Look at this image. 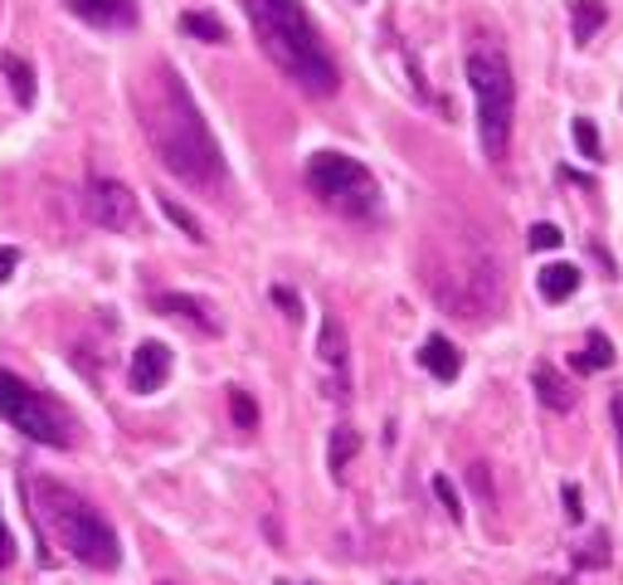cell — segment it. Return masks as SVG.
Instances as JSON below:
<instances>
[{
    "mask_svg": "<svg viewBox=\"0 0 623 585\" xmlns=\"http://www.w3.org/2000/svg\"><path fill=\"white\" fill-rule=\"evenodd\" d=\"M137 113H142V132L167 161L171 176H181L195 191H225V151H219L215 132L200 117L191 88L181 84L175 68H151L147 84L137 88Z\"/></svg>",
    "mask_w": 623,
    "mask_h": 585,
    "instance_id": "obj_1",
    "label": "cell"
},
{
    "mask_svg": "<svg viewBox=\"0 0 623 585\" xmlns=\"http://www.w3.org/2000/svg\"><path fill=\"white\" fill-rule=\"evenodd\" d=\"M244 6H249V20H254L258 40H264L268 59H273L302 93L332 98L341 78H336V64H332V54H326L322 34L312 25V15L302 10V0H244Z\"/></svg>",
    "mask_w": 623,
    "mask_h": 585,
    "instance_id": "obj_2",
    "label": "cell"
},
{
    "mask_svg": "<svg viewBox=\"0 0 623 585\" xmlns=\"http://www.w3.org/2000/svg\"><path fill=\"white\" fill-rule=\"evenodd\" d=\"M30 493H34V512L50 522L54 542L74 561H84V566H93V571H112L117 561H122L117 532L84 493H74V488L58 483V478H34Z\"/></svg>",
    "mask_w": 623,
    "mask_h": 585,
    "instance_id": "obj_3",
    "label": "cell"
},
{
    "mask_svg": "<svg viewBox=\"0 0 623 585\" xmlns=\"http://www.w3.org/2000/svg\"><path fill=\"white\" fill-rule=\"evenodd\" d=\"M429 288L453 318L487 322L502 308V264L477 234H463V244L453 249V259L429 274Z\"/></svg>",
    "mask_w": 623,
    "mask_h": 585,
    "instance_id": "obj_4",
    "label": "cell"
},
{
    "mask_svg": "<svg viewBox=\"0 0 623 585\" xmlns=\"http://www.w3.org/2000/svg\"><path fill=\"white\" fill-rule=\"evenodd\" d=\"M468 88L477 98V137L492 161L507 157L512 142V113H516V78L497 44H473L468 50Z\"/></svg>",
    "mask_w": 623,
    "mask_h": 585,
    "instance_id": "obj_5",
    "label": "cell"
},
{
    "mask_svg": "<svg viewBox=\"0 0 623 585\" xmlns=\"http://www.w3.org/2000/svg\"><path fill=\"white\" fill-rule=\"evenodd\" d=\"M0 419H10V429H20L34 444H50V449L74 444V415L10 371H0Z\"/></svg>",
    "mask_w": 623,
    "mask_h": 585,
    "instance_id": "obj_6",
    "label": "cell"
},
{
    "mask_svg": "<svg viewBox=\"0 0 623 585\" xmlns=\"http://www.w3.org/2000/svg\"><path fill=\"white\" fill-rule=\"evenodd\" d=\"M308 185L322 205H332L336 215H351V220L370 215V210L380 205L375 176L361 167V161L341 157V151H312L308 157Z\"/></svg>",
    "mask_w": 623,
    "mask_h": 585,
    "instance_id": "obj_7",
    "label": "cell"
},
{
    "mask_svg": "<svg viewBox=\"0 0 623 585\" xmlns=\"http://www.w3.org/2000/svg\"><path fill=\"white\" fill-rule=\"evenodd\" d=\"M84 210H88L93 225H103V230H132L137 225V195L127 191L122 181H112V176H88Z\"/></svg>",
    "mask_w": 623,
    "mask_h": 585,
    "instance_id": "obj_8",
    "label": "cell"
},
{
    "mask_svg": "<svg viewBox=\"0 0 623 585\" xmlns=\"http://www.w3.org/2000/svg\"><path fill=\"white\" fill-rule=\"evenodd\" d=\"M316 361L326 366V395L332 401H346L351 395V342H346V327L336 318H322V332H316Z\"/></svg>",
    "mask_w": 623,
    "mask_h": 585,
    "instance_id": "obj_9",
    "label": "cell"
},
{
    "mask_svg": "<svg viewBox=\"0 0 623 585\" xmlns=\"http://www.w3.org/2000/svg\"><path fill=\"white\" fill-rule=\"evenodd\" d=\"M171 376V351L161 342H142L132 351V371H127V381H132L137 395H151L157 385H167Z\"/></svg>",
    "mask_w": 623,
    "mask_h": 585,
    "instance_id": "obj_10",
    "label": "cell"
},
{
    "mask_svg": "<svg viewBox=\"0 0 623 585\" xmlns=\"http://www.w3.org/2000/svg\"><path fill=\"white\" fill-rule=\"evenodd\" d=\"M68 10H74L78 20H88V25H98V30L137 25V0H68Z\"/></svg>",
    "mask_w": 623,
    "mask_h": 585,
    "instance_id": "obj_11",
    "label": "cell"
},
{
    "mask_svg": "<svg viewBox=\"0 0 623 585\" xmlns=\"http://www.w3.org/2000/svg\"><path fill=\"white\" fill-rule=\"evenodd\" d=\"M419 361H425V371L439 381H458V371H463V357H458V347L449 342V337H429L425 351H419Z\"/></svg>",
    "mask_w": 623,
    "mask_h": 585,
    "instance_id": "obj_12",
    "label": "cell"
},
{
    "mask_svg": "<svg viewBox=\"0 0 623 585\" xmlns=\"http://www.w3.org/2000/svg\"><path fill=\"white\" fill-rule=\"evenodd\" d=\"M531 381H536V395H540V405L546 410H574V385L560 376L556 366H536Z\"/></svg>",
    "mask_w": 623,
    "mask_h": 585,
    "instance_id": "obj_13",
    "label": "cell"
},
{
    "mask_svg": "<svg viewBox=\"0 0 623 585\" xmlns=\"http://www.w3.org/2000/svg\"><path fill=\"white\" fill-rule=\"evenodd\" d=\"M161 312H171V318H185V322H195V327H205V332H215V318H210V308L200 298H185V292H161V302H157Z\"/></svg>",
    "mask_w": 623,
    "mask_h": 585,
    "instance_id": "obj_14",
    "label": "cell"
},
{
    "mask_svg": "<svg viewBox=\"0 0 623 585\" xmlns=\"http://www.w3.org/2000/svg\"><path fill=\"white\" fill-rule=\"evenodd\" d=\"M574 288H580V268L574 264H550L546 274H540V298L546 302H566Z\"/></svg>",
    "mask_w": 623,
    "mask_h": 585,
    "instance_id": "obj_15",
    "label": "cell"
},
{
    "mask_svg": "<svg viewBox=\"0 0 623 585\" xmlns=\"http://www.w3.org/2000/svg\"><path fill=\"white\" fill-rule=\"evenodd\" d=\"M0 74L10 78V88H15V103H20V108H30V103H34V68H30L20 54L6 50V54H0Z\"/></svg>",
    "mask_w": 623,
    "mask_h": 585,
    "instance_id": "obj_16",
    "label": "cell"
},
{
    "mask_svg": "<svg viewBox=\"0 0 623 585\" xmlns=\"http://www.w3.org/2000/svg\"><path fill=\"white\" fill-rule=\"evenodd\" d=\"M181 30L195 34V40H205V44H225V40H229V30L219 25L215 15H205V10H185V15H181Z\"/></svg>",
    "mask_w": 623,
    "mask_h": 585,
    "instance_id": "obj_17",
    "label": "cell"
},
{
    "mask_svg": "<svg viewBox=\"0 0 623 585\" xmlns=\"http://www.w3.org/2000/svg\"><path fill=\"white\" fill-rule=\"evenodd\" d=\"M574 366H580V371H604V366H614V347H609V337L594 332L590 342H584L580 357H574Z\"/></svg>",
    "mask_w": 623,
    "mask_h": 585,
    "instance_id": "obj_18",
    "label": "cell"
},
{
    "mask_svg": "<svg viewBox=\"0 0 623 585\" xmlns=\"http://www.w3.org/2000/svg\"><path fill=\"white\" fill-rule=\"evenodd\" d=\"M356 449H361V435L351 425H336L332 429V474L341 478V468H346L351 459H356Z\"/></svg>",
    "mask_w": 623,
    "mask_h": 585,
    "instance_id": "obj_19",
    "label": "cell"
},
{
    "mask_svg": "<svg viewBox=\"0 0 623 585\" xmlns=\"http://www.w3.org/2000/svg\"><path fill=\"white\" fill-rule=\"evenodd\" d=\"M604 25V6L599 0H574V40H594Z\"/></svg>",
    "mask_w": 623,
    "mask_h": 585,
    "instance_id": "obj_20",
    "label": "cell"
},
{
    "mask_svg": "<svg viewBox=\"0 0 623 585\" xmlns=\"http://www.w3.org/2000/svg\"><path fill=\"white\" fill-rule=\"evenodd\" d=\"M229 415H234V425L239 429H258V405H254V395L244 391V385H234L229 391Z\"/></svg>",
    "mask_w": 623,
    "mask_h": 585,
    "instance_id": "obj_21",
    "label": "cell"
},
{
    "mask_svg": "<svg viewBox=\"0 0 623 585\" xmlns=\"http://www.w3.org/2000/svg\"><path fill=\"white\" fill-rule=\"evenodd\" d=\"M574 147L584 151V157H604V147H599V127L590 123V117H574Z\"/></svg>",
    "mask_w": 623,
    "mask_h": 585,
    "instance_id": "obj_22",
    "label": "cell"
},
{
    "mask_svg": "<svg viewBox=\"0 0 623 585\" xmlns=\"http://www.w3.org/2000/svg\"><path fill=\"white\" fill-rule=\"evenodd\" d=\"M574 566H609V532H594V542H590V552H574Z\"/></svg>",
    "mask_w": 623,
    "mask_h": 585,
    "instance_id": "obj_23",
    "label": "cell"
},
{
    "mask_svg": "<svg viewBox=\"0 0 623 585\" xmlns=\"http://www.w3.org/2000/svg\"><path fill=\"white\" fill-rule=\"evenodd\" d=\"M433 493H439V502H443V512H449L453 522H463V498H458V488L449 483V478H433Z\"/></svg>",
    "mask_w": 623,
    "mask_h": 585,
    "instance_id": "obj_24",
    "label": "cell"
},
{
    "mask_svg": "<svg viewBox=\"0 0 623 585\" xmlns=\"http://www.w3.org/2000/svg\"><path fill=\"white\" fill-rule=\"evenodd\" d=\"M161 210H167V220H175V225H181L185 234H191V240H200V225H195V220L185 215V210L175 205V201H167V195H161Z\"/></svg>",
    "mask_w": 623,
    "mask_h": 585,
    "instance_id": "obj_25",
    "label": "cell"
},
{
    "mask_svg": "<svg viewBox=\"0 0 623 585\" xmlns=\"http://www.w3.org/2000/svg\"><path fill=\"white\" fill-rule=\"evenodd\" d=\"M560 240H566V234H560L556 225H536L531 230V249H560Z\"/></svg>",
    "mask_w": 623,
    "mask_h": 585,
    "instance_id": "obj_26",
    "label": "cell"
},
{
    "mask_svg": "<svg viewBox=\"0 0 623 585\" xmlns=\"http://www.w3.org/2000/svg\"><path fill=\"white\" fill-rule=\"evenodd\" d=\"M273 302L288 312V318H302V302H298V292L292 288H273Z\"/></svg>",
    "mask_w": 623,
    "mask_h": 585,
    "instance_id": "obj_27",
    "label": "cell"
},
{
    "mask_svg": "<svg viewBox=\"0 0 623 585\" xmlns=\"http://www.w3.org/2000/svg\"><path fill=\"white\" fill-rule=\"evenodd\" d=\"M15 264H20V254L10 249V244H0V284H6V278L15 274Z\"/></svg>",
    "mask_w": 623,
    "mask_h": 585,
    "instance_id": "obj_28",
    "label": "cell"
},
{
    "mask_svg": "<svg viewBox=\"0 0 623 585\" xmlns=\"http://www.w3.org/2000/svg\"><path fill=\"white\" fill-rule=\"evenodd\" d=\"M566 518H570V522H580V518H584V508H580V493H574V488H566Z\"/></svg>",
    "mask_w": 623,
    "mask_h": 585,
    "instance_id": "obj_29",
    "label": "cell"
},
{
    "mask_svg": "<svg viewBox=\"0 0 623 585\" xmlns=\"http://www.w3.org/2000/svg\"><path fill=\"white\" fill-rule=\"evenodd\" d=\"M10 556H15V546H10V532H6V522H0V571L10 566Z\"/></svg>",
    "mask_w": 623,
    "mask_h": 585,
    "instance_id": "obj_30",
    "label": "cell"
},
{
    "mask_svg": "<svg viewBox=\"0 0 623 585\" xmlns=\"http://www.w3.org/2000/svg\"><path fill=\"white\" fill-rule=\"evenodd\" d=\"M614 429H619V454H623V395H614Z\"/></svg>",
    "mask_w": 623,
    "mask_h": 585,
    "instance_id": "obj_31",
    "label": "cell"
},
{
    "mask_svg": "<svg viewBox=\"0 0 623 585\" xmlns=\"http://www.w3.org/2000/svg\"><path fill=\"white\" fill-rule=\"evenodd\" d=\"M278 585H288V581H278Z\"/></svg>",
    "mask_w": 623,
    "mask_h": 585,
    "instance_id": "obj_32",
    "label": "cell"
},
{
    "mask_svg": "<svg viewBox=\"0 0 623 585\" xmlns=\"http://www.w3.org/2000/svg\"><path fill=\"white\" fill-rule=\"evenodd\" d=\"M167 585H171V581H167Z\"/></svg>",
    "mask_w": 623,
    "mask_h": 585,
    "instance_id": "obj_33",
    "label": "cell"
}]
</instances>
